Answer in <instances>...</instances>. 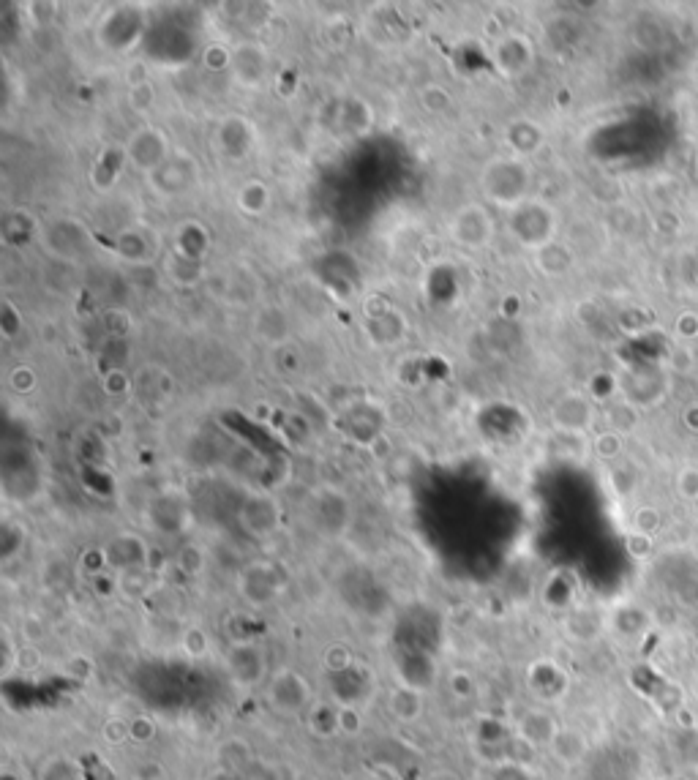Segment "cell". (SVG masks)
<instances>
[{
  "mask_svg": "<svg viewBox=\"0 0 698 780\" xmlns=\"http://www.w3.org/2000/svg\"><path fill=\"white\" fill-rule=\"evenodd\" d=\"M208 780H246V775L243 772H227V770H216L213 775H210Z\"/></svg>",
  "mask_w": 698,
  "mask_h": 780,
  "instance_id": "be15d7a7",
  "label": "cell"
},
{
  "mask_svg": "<svg viewBox=\"0 0 698 780\" xmlns=\"http://www.w3.org/2000/svg\"><path fill=\"white\" fill-rule=\"evenodd\" d=\"M606 628H609V620H603L598 611L592 609H573L565 620V633L581 644L595 641Z\"/></svg>",
  "mask_w": 698,
  "mask_h": 780,
  "instance_id": "484cf974",
  "label": "cell"
},
{
  "mask_svg": "<svg viewBox=\"0 0 698 780\" xmlns=\"http://www.w3.org/2000/svg\"><path fill=\"white\" fill-rule=\"evenodd\" d=\"M551 759L557 761V764H562L565 770H573V767H579V764H584V759H587V753H589V740H587V734L581 729H576V726H562V729L557 731V737H554V742H551Z\"/></svg>",
  "mask_w": 698,
  "mask_h": 780,
  "instance_id": "603a6c76",
  "label": "cell"
},
{
  "mask_svg": "<svg viewBox=\"0 0 698 780\" xmlns=\"http://www.w3.org/2000/svg\"><path fill=\"white\" fill-rule=\"evenodd\" d=\"M63 674H66V680L77 682V685H88L96 677V660L85 652H74L63 660Z\"/></svg>",
  "mask_w": 698,
  "mask_h": 780,
  "instance_id": "f35d334b",
  "label": "cell"
},
{
  "mask_svg": "<svg viewBox=\"0 0 698 780\" xmlns=\"http://www.w3.org/2000/svg\"><path fill=\"white\" fill-rule=\"evenodd\" d=\"M129 164V156H126V148H107L99 156V161L93 164V170H90V183H93V189L101 183V175H107V186L104 191H110L118 178L123 175V167Z\"/></svg>",
  "mask_w": 698,
  "mask_h": 780,
  "instance_id": "f546056e",
  "label": "cell"
},
{
  "mask_svg": "<svg viewBox=\"0 0 698 780\" xmlns=\"http://www.w3.org/2000/svg\"><path fill=\"white\" fill-rule=\"evenodd\" d=\"M543 129H540L535 120L529 118H519L510 123L508 129H505V142H508V148L513 150V156L516 159H529V156H535L540 148H543Z\"/></svg>",
  "mask_w": 698,
  "mask_h": 780,
  "instance_id": "cb8c5ba5",
  "label": "cell"
},
{
  "mask_svg": "<svg viewBox=\"0 0 698 780\" xmlns=\"http://www.w3.org/2000/svg\"><path fill=\"white\" fill-rule=\"evenodd\" d=\"M287 573L279 562L254 560L238 573V595L251 609H268L284 595Z\"/></svg>",
  "mask_w": 698,
  "mask_h": 780,
  "instance_id": "277c9868",
  "label": "cell"
},
{
  "mask_svg": "<svg viewBox=\"0 0 698 780\" xmlns=\"http://www.w3.org/2000/svg\"><path fill=\"white\" fill-rule=\"evenodd\" d=\"M148 519L153 524V530H159L161 535H178L189 524V502L175 491H164L150 502Z\"/></svg>",
  "mask_w": 698,
  "mask_h": 780,
  "instance_id": "9a60e30c",
  "label": "cell"
},
{
  "mask_svg": "<svg viewBox=\"0 0 698 780\" xmlns=\"http://www.w3.org/2000/svg\"><path fill=\"white\" fill-rule=\"evenodd\" d=\"M44 666V652L39 650V644H22L20 647V671L22 674H33Z\"/></svg>",
  "mask_w": 698,
  "mask_h": 780,
  "instance_id": "f5cc1de1",
  "label": "cell"
},
{
  "mask_svg": "<svg viewBox=\"0 0 698 780\" xmlns=\"http://www.w3.org/2000/svg\"><path fill=\"white\" fill-rule=\"evenodd\" d=\"M41 238H44V246L52 257H60V260H80L90 246L88 227L80 219H71V216L52 221L50 227L41 232Z\"/></svg>",
  "mask_w": 698,
  "mask_h": 780,
  "instance_id": "7c38bea8",
  "label": "cell"
},
{
  "mask_svg": "<svg viewBox=\"0 0 698 780\" xmlns=\"http://www.w3.org/2000/svg\"><path fill=\"white\" fill-rule=\"evenodd\" d=\"M104 330L110 339H129L134 330V317L126 309H107L104 311Z\"/></svg>",
  "mask_w": 698,
  "mask_h": 780,
  "instance_id": "7bdbcfd3",
  "label": "cell"
},
{
  "mask_svg": "<svg viewBox=\"0 0 698 780\" xmlns=\"http://www.w3.org/2000/svg\"><path fill=\"white\" fill-rule=\"evenodd\" d=\"M254 336L273 350L284 347L290 341V317L276 303H265L254 317Z\"/></svg>",
  "mask_w": 698,
  "mask_h": 780,
  "instance_id": "7402d4cb",
  "label": "cell"
},
{
  "mask_svg": "<svg viewBox=\"0 0 698 780\" xmlns=\"http://www.w3.org/2000/svg\"><path fill=\"white\" fill-rule=\"evenodd\" d=\"M570 688V680L565 671L559 669L551 660H540L529 666V690L538 696L543 704H557Z\"/></svg>",
  "mask_w": 698,
  "mask_h": 780,
  "instance_id": "ac0fdd59",
  "label": "cell"
},
{
  "mask_svg": "<svg viewBox=\"0 0 698 780\" xmlns=\"http://www.w3.org/2000/svg\"><path fill=\"white\" fill-rule=\"evenodd\" d=\"M647 625V611L636 609V606H622L609 617V628L617 633L619 639H639V636H644Z\"/></svg>",
  "mask_w": 698,
  "mask_h": 780,
  "instance_id": "1f68e13d",
  "label": "cell"
},
{
  "mask_svg": "<svg viewBox=\"0 0 698 780\" xmlns=\"http://www.w3.org/2000/svg\"><path fill=\"white\" fill-rule=\"evenodd\" d=\"M265 701L281 718H298L306 715L314 704V690L309 680L295 669L273 671L265 682Z\"/></svg>",
  "mask_w": 698,
  "mask_h": 780,
  "instance_id": "3957f363",
  "label": "cell"
},
{
  "mask_svg": "<svg viewBox=\"0 0 698 780\" xmlns=\"http://www.w3.org/2000/svg\"><path fill=\"white\" fill-rule=\"evenodd\" d=\"M281 521H284V508L268 491H249L240 500L238 524L249 538H273L281 530Z\"/></svg>",
  "mask_w": 698,
  "mask_h": 780,
  "instance_id": "8992f818",
  "label": "cell"
},
{
  "mask_svg": "<svg viewBox=\"0 0 698 780\" xmlns=\"http://www.w3.org/2000/svg\"><path fill=\"white\" fill-rule=\"evenodd\" d=\"M494 60L505 77H519L532 63V44L521 33H502V39L494 47Z\"/></svg>",
  "mask_w": 698,
  "mask_h": 780,
  "instance_id": "ffe728a7",
  "label": "cell"
},
{
  "mask_svg": "<svg viewBox=\"0 0 698 780\" xmlns=\"http://www.w3.org/2000/svg\"><path fill=\"white\" fill-rule=\"evenodd\" d=\"M153 99H156V90H153V85H150V82H142V85H131L129 104L134 112L148 115V112L153 110Z\"/></svg>",
  "mask_w": 698,
  "mask_h": 780,
  "instance_id": "681fc988",
  "label": "cell"
},
{
  "mask_svg": "<svg viewBox=\"0 0 698 780\" xmlns=\"http://www.w3.org/2000/svg\"><path fill=\"white\" fill-rule=\"evenodd\" d=\"M238 208L246 216H262L270 208V186L262 180H249L243 189L238 191Z\"/></svg>",
  "mask_w": 698,
  "mask_h": 780,
  "instance_id": "836d02e7",
  "label": "cell"
},
{
  "mask_svg": "<svg viewBox=\"0 0 698 780\" xmlns=\"http://www.w3.org/2000/svg\"><path fill=\"white\" fill-rule=\"evenodd\" d=\"M205 63H208V69H230L232 66V52L224 50V47H210L205 52Z\"/></svg>",
  "mask_w": 698,
  "mask_h": 780,
  "instance_id": "680465c9",
  "label": "cell"
},
{
  "mask_svg": "<svg viewBox=\"0 0 698 780\" xmlns=\"http://www.w3.org/2000/svg\"><path fill=\"white\" fill-rule=\"evenodd\" d=\"M246 780H284V770L279 764H268V761H254L249 770L243 772Z\"/></svg>",
  "mask_w": 698,
  "mask_h": 780,
  "instance_id": "db71d44e",
  "label": "cell"
},
{
  "mask_svg": "<svg viewBox=\"0 0 698 780\" xmlns=\"http://www.w3.org/2000/svg\"><path fill=\"white\" fill-rule=\"evenodd\" d=\"M385 707H388V715L396 720V723L409 726V723L423 718V712H426V696H423V690L415 688V685L399 682V685H393V688L388 690Z\"/></svg>",
  "mask_w": 698,
  "mask_h": 780,
  "instance_id": "44dd1931",
  "label": "cell"
},
{
  "mask_svg": "<svg viewBox=\"0 0 698 780\" xmlns=\"http://www.w3.org/2000/svg\"><path fill=\"white\" fill-rule=\"evenodd\" d=\"M180 650L194 660L205 658V655L210 652L208 630L200 628V625H191V628L183 630V636H180Z\"/></svg>",
  "mask_w": 698,
  "mask_h": 780,
  "instance_id": "b9f144b4",
  "label": "cell"
},
{
  "mask_svg": "<svg viewBox=\"0 0 698 780\" xmlns=\"http://www.w3.org/2000/svg\"><path fill=\"white\" fill-rule=\"evenodd\" d=\"M423 780H464L456 770H448V767H437V770L426 772Z\"/></svg>",
  "mask_w": 698,
  "mask_h": 780,
  "instance_id": "6125c7cd",
  "label": "cell"
},
{
  "mask_svg": "<svg viewBox=\"0 0 698 780\" xmlns=\"http://www.w3.org/2000/svg\"><path fill=\"white\" fill-rule=\"evenodd\" d=\"M216 148L230 159H246L254 148V126L240 115L224 118L216 129Z\"/></svg>",
  "mask_w": 698,
  "mask_h": 780,
  "instance_id": "d6986e66",
  "label": "cell"
},
{
  "mask_svg": "<svg viewBox=\"0 0 698 780\" xmlns=\"http://www.w3.org/2000/svg\"><path fill=\"white\" fill-rule=\"evenodd\" d=\"M366 729V723H363V715L355 704H339V734L341 737H349V740H355L360 737Z\"/></svg>",
  "mask_w": 698,
  "mask_h": 780,
  "instance_id": "ee69618b",
  "label": "cell"
},
{
  "mask_svg": "<svg viewBox=\"0 0 698 780\" xmlns=\"http://www.w3.org/2000/svg\"><path fill=\"white\" fill-rule=\"evenodd\" d=\"M164 273L178 287H197L205 276V268H202V260L186 257L180 251H170L167 260H164Z\"/></svg>",
  "mask_w": 698,
  "mask_h": 780,
  "instance_id": "4316f807",
  "label": "cell"
},
{
  "mask_svg": "<svg viewBox=\"0 0 698 780\" xmlns=\"http://www.w3.org/2000/svg\"><path fill=\"white\" fill-rule=\"evenodd\" d=\"M347 129H355V131H366L371 126V112L369 107L363 104L360 99H349L347 101Z\"/></svg>",
  "mask_w": 698,
  "mask_h": 780,
  "instance_id": "f907efd6",
  "label": "cell"
},
{
  "mask_svg": "<svg viewBox=\"0 0 698 780\" xmlns=\"http://www.w3.org/2000/svg\"><path fill=\"white\" fill-rule=\"evenodd\" d=\"M658 527H660L658 510L641 508L639 513H636V532H641V535H649V532H655Z\"/></svg>",
  "mask_w": 698,
  "mask_h": 780,
  "instance_id": "6f0895ef",
  "label": "cell"
},
{
  "mask_svg": "<svg viewBox=\"0 0 698 780\" xmlns=\"http://www.w3.org/2000/svg\"><path fill=\"white\" fill-rule=\"evenodd\" d=\"M150 186L161 197H180V194H189L197 183H200V164L191 159L189 153L183 150H172V156L159 170L148 175Z\"/></svg>",
  "mask_w": 698,
  "mask_h": 780,
  "instance_id": "9c48e42d",
  "label": "cell"
},
{
  "mask_svg": "<svg viewBox=\"0 0 698 780\" xmlns=\"http://www.w3.org/2000/svg\"><path fill=\"white\" fill-rule=\"evenodd\" d=\"M20 317L22 314L14 309V303H11V300H3V306H0V330H3L6 339H14V336H17V330L22 328Z\"/></svg>",
  "mask_w": 698,
  "mask_h": 780,
  "instance_id": "816d5d0a",
  "label": "cell"
},
{
  "mask_svg": "<svg viewBox=\"0 0 698 780\" xmlns=\"http://www.w3.org/2000/svg\"><path fill=\"white\" fill-rule=\"evenodd\" d=\"M11 388L17 390V393H30V390L36 388V371L30 369V366H17V369L11 371Z\"/></svg>",
  "mask_w": 698,
  "mask_h": 780,
  "instance_id": "9f6ffc18",
  "label": "cell"
},
{
  "mask_svg": "<svg viewBox=\"0 0 698 780\" xmlns=\"http://www.w3.org/2000/svg\"><path fill=\"white\" fill-rule=\"evenodd\" d=\"M230 69L243 88H257L268 74V52L257 41H243L232 50Z\"/></svg>",
  "mask_w": 698,
  "mask_h": 780,
  "instance_id": "2e32d148",
  "label": "cell"
},
{
  "mask_svg": "<svg viewBox=\"0 0 698 780\" xmlns=\"http://www.w3.org/2000/svg\"><path fill=\"white\" fill-rule=\"evenodd\" d=\"M551 423L559 434H587L595 423V401L579 393V390H570L565 396H559L551 407Z\"/></svg>",
  "mask_w": 698,
  "mask_h": 780,
  "instance_id": "8fae6325",
  "label": "cell"
},
{
  "mask_svg": "<svg viewBox=\"0 0 698 780\" xmlns=\"http://www.w3.org/2000/svg\"><path fill=\"white\" fill-rule=\"evenodd\" d=\"M126 148V156H129V164L134 170L145 172V175H153L159 170L164 161L172 156L170 140L161 129H156L153 123L148 126H140L129 137V142L123 145Z\"/></svg>",
  "mask_w": 698,
  "mask_h": 780,
  "instance_id": "30bf717a",
  "label": "cell"
},
{
  "mask_svg": "<svg viewBox=\"0 0 698 780\" xmlns=\"http://www.w3.org/2000/svg\"><path fill=\"white\" fill-rule=\"evenodd\" d=\"M679 491L690 497V500H696L698 497V472L696 470H685L679 475Z\"/></svg>",
  "mask_w": 698,
  "mask_h": 780,
  "instance_id": "94428289",
  "label": "cell"
},
{
  "mask_svg": "<svg viewBox=\"0 0 698 780\" xmlns=\"http://www.w3.org/2000/svg\"><path fill=\"white\" fill-rule=\"evenodd\" d=\"M450 238L456 246L467 251H480L494 240V219L486 205L469 202L464 208L456 210V216L450 219Z\"/></svg>",
  "mask_w": 698,
  "mask_h": 780,
  "instance_id": "52a82bcc",
  "label": "cell"
},
{
  "mask_svg": "<svg viewBox=\"0 0 698 780\" xmlns=\"http://www.w3.org/2000/svg\"><path fill=\"white\" fill-rule=\"evenodd\" d=\"M418 99L420 107L431 115H442V112H448L453 107V96H450V90L445 85H439V82H429V85H423L418 90Z\"/></svg>",
  "mask_w": 698,
  "mask_h": 780,
  "instance_id": "74e56055",
  "label": "cell"
},
{
  "mask_svg": "<svg viewBox=\"0 0 698 780\" xmlns=\"http://www.w3.org/2000/svg\"><path fill=\"white\" fill-rule=\"evenodd\" d=\"M559 729L562 726L551 712H546L543 707H532V710L521 712L519 720H516V740H519V745H527L532 750H549Z\"/></svg>",
  "mask_w": 698,
  "mask_h": 780,
  "instance_id": "4fadbf2b",
  "label": "cell"
},
{
  "mask_svg": "<svg viewBox=\"0 0 698 780\" xmlns=\"http://www.w3.org/2000/svg\"><path fill=\"white\" fill-rule=\"evenodd\" d=\"M592 450L598 453L600 459H617L619 453H622V434H617V431H600L598 437H595V442H592Z\"/></svg>",
  "mask_w": 698,
  "mask_h": 780,
  "instance_id": "7dc6e473",
  "label": "cell"
},
{
  "mask_svg": "<svg viewBox=\"0 0 698 780\" xmlns=\"http://www.w3.org/2000/svg\"><path fill=\"white\" fill-rule=\"evenodd\" d=\"M448 688L459 701H469L472 696H475V693H478V682H475V677H472V674H467V671L456 669V671H450Z\"/></svg>",
  "mask_w": 698,
  "mask_h": 780,
  "instance_id": "bcb514c9",
  "label": "cell"
},
{
  "mask_svg": "<svg viewBox=\"0 0 698 780\" xmlns=\"http://www.w3.org/2000/svg\"><path fill=\"white\" fill-rule=\"evenodd\" d=\"M366 330H369V336L374 344L379 347H385V344H396V341L404 336V330H407V322L401 317L399 311H385V314H379L374 320L366 322Z\"/></svg>",
  "mask_w": 698,
  "mask_h": 780,
  "instance_id": "4dcf8cb0",
  "label": "cell"
},
{
  "mask_svg": "<svg viewBox=\"0 0 698 780\" xmlns=\"http://www.w3.org/2000/svg\"><path fill=\"white\" fill-rule=\"evenodd\" d=\"M131 388H134V382H131L126 369L104 371V393H107V396H126Z\"/></svg>",
  "mask_w": 698,
  "mask_h": 780,
  "instance_id": "c3c4849f",
  "label": "cell"
},
{
  "mask_svg": "<svg viewBox=\"0 0 698 780\" xmlns=\"http://www.w3.org/2000/svg\"><path fill=\"white\" fill-rule=\"evenodd\" d=\"M118 590H123L131 598H145L153 592V576H150V568H134L120 573L118 576Z\"/></svg>",
  "mask_w": 698,
  "mask_h": 780,
  "instance_id": "ab89813d",
  "label": "cell"
},
{
  "mask_svg": "<svg viewBox=\"0 0 698 780\" xmlns=\"http://www.w3.org/2000/svg\"><path fill=\"white\" fill-rule=\"evenodd\" d=\"M20 641L14 639L9 625H3V639H0V680H11L20 671Z\"/></svg>",
  "mask_w": 698,
  "mask_h": 780,
  "instance_id": "8d00e7d4",
  "label": "cell"
},
{
  "mask_svg": "<svg viewBox=\"0 0 698 780\" xmlns=\"http://www.w3.org/2000/svg\"><path fill=\"white\" fill-rule=\"evenodd\" d=\"M104 560H107V568L115 570V576H120L126 570L150 568V549L145 540L126 532V535H118L107 543Z\"/></svg>",
  "mask_w": 698,
  "mask_h": 780,
  "instance_id": "5bb4252c",
  "label": "cell"
},
{
  "mask_svg": "<svg viewBox=\"0 0 698 780\" xmlns=\"http://www.w3.org/2000/svg\"><path fill=\"white\" fill-rule=\"evenodd\" d=\"M175 568H178L183 576L197 579V576H202L205 568H208V554H205L200 543H183L178 554H175Z\"/></svg>",
  "mask_w": 698,
  "mask_h": 780,
  "instance_id": "d590c367",
  "label": "cell"
},
{
  "mask_svg": "<svg viewBox=\"0 0 698 780\" xmlns=\"http://www.w3.org/2000/svg\"><path fill=\"white\" fill-rule=\"evenodd\" d=\"M276 360H279V369L287 371V374H295V371H300V358L295 355V350H292L290 344H284V347H279V350H276Z\"/></svg>",
  "mask_w": 698,
  "mask_h": 780,
  "instance_id": "91938a15",
  "label": "cell"
},
{
  "mask_svg": "<svg viewBox=\"0 0 698 780\" xmlns=\"http://www.w3.org/2000/svg\"><path fill=\"white\" fill-rule=\"evenodd\" d=\"M508 232L524 249L538 251L557 240V216L543 200H527L519 208L508 210Z\"/></svg>",
  "mask_w": 698,
  "mask_h": 780,
  "instance_id": "7a4b0ae2",
  "label": "cell"
},
{
  "mask_svg": "<svg viewBox=\"0 0 698 780\" xmlns=\"http://www.w3.org/2000/svg\"><path fill=\"white\" fill-rule=\"evenodd\" d=\"M306 726L314 737L330 740L339 734V704L330 701H314L311 710L306 712Z\"/></svg>",
  "mask_w": 698,
  "mask_h": 780,
  "instance_id": "f1b7e54d",
  "label": "cell"
},
{
  "mask_svg": "<svg viewBox=\"0 0 698 780\" xmlns=\"http://www.w3.org/2000/svg\"><path fill=\"white\" fill-rule=\"evenodd\" d=\"M36 780H85V770L74 756H50L47 761H41Z\"/></svg>",
  "mask_w": 698,
  "mask_h": 780,
  "instance_id": "d6a6232c",
  "label": "cell"
},
{
  "mask_svg": "<svg viewBox=\"0 0 698 780\" xmlns=\"http://www.w3.org/2000/svg\"><path fill=\"white\" fill-rule=\"evenodd\" d=\"M529 183H532V175H529L527 161L516 159V156L491 159L480 172V189L502 210H513L519 208L521 202H527Z\"/></svg>",
  "mask_w": 698,
  "mask_h": 780,
  "instance_id": "6da1fadb",
  "label": "cell"
},
{
  "mask_svg": "<svg viewBox=\"0 0 698 780\" xmlns=\"http://www.w3.org/2000/svg\"><path fill=\"white\" fill-rule=\"evenodd\" d=\"M311 521L325 538H344L352 527V502L347 491L339 486H320L311 491Z\"/></svg>",
  "mask_w": 698,
  "mask_h": 780,
  "instance_id": "5b68a950",
  "label": "cell"
},
{
  "mask_svg": "<svg viewBox=\"0 0 698 780\" xmlns=\"http://www.w3.org/2000/svg\"><path fill=\"white\" fill-rule=\"evenodd\" d=\"M101 740L110 748H123L131 742V720L120 718V715H112V718L104 720L101 726Z\"/></svg>",
  "mask_w": 698,
  "mask_h": 780,
  "instance_id": "60d3db41",
  "label": "cell"
},
{
  "mask_svg": "<svg viewBox=\"0 0 698 780\" xmlns=\"http://www.w3.org/2000/svg\"><path fill=\"white\" fill-rule=\"evenodd\" d=\"M131 745H150L159 734V723L150 715H131Z\"/></svg>",
  "mask_w": 698,
  "mask_h": 780,
  "instance_id": "f6af8a7d",
  "label": "cell"
},
{
  "mask_svg": "<svg viewBox=\"0 0 698 780\" xmlns=\"http://www.w3.org/2000/svg\"><path fill=\"white\" fill-rule=\"evenodd\" d=\"M491 780H532V775L524 770V764H519V761H499Z\"/></svg>",
  "mask_w": 698,
  "mask_h": 780,
  "instance_id": "11a10c76",
  "label": "cell"
},
{
  "mask_svg": "<svg viewBox=\"0 0 698 780\" xmlns=\"http://www.w3.org/2000/svg\"><path fill=\"white\" fill-rule=\"evenodd\" d=\"M322 669L333 674V677H341L347 671L355 669V652L344 641H333L322 650Z\"/></svg>",
  "mask_w": 698,
  "mask_h": 780,
  "instance_id": "e575fe53",
  "label": "cell"
},
{
  "mask_svg": "<svg viewBox=\"0 0 698 780\" xmlns=\"http://www.w3.org/2000/svg\"><path fill=\"white\" fill-rule=\"evenodd\" d=\"M535 265L540 268V273H546L551 279H559V276H565L573 268V251L562 240H551L543 249L535 251Z\"/></svg>",
  "mask_w": 698,
  "mask_h": 780,
  "instance_id": "83f0119b",
  "label": "cell"
},
{
  "mask_svg": "<svg viewBox=\"0 0 698 780\" xmlns=\"http://www.w3.org/2000/svg\"><path fill=\"white\" fill-rule=\"evenodd\" d=\"M224 666L230 680L238 688H257L262 682H268V663H265V652L260 644L254 641H235L224 652Z\"/></svg>",
  "mask_w": 698,
  "mask_h": 780,
  "instance_id": "ba28073f",
  "label": "cell"
},
{
  "mask_svg": "<svg viewBox=\"0 0 698 780\" xmlns=\"http://www.w3.org/2000/svg\"><path fill=\"white\" fill-rule=\"evenodd\" d=\"M115 251H118L120 260L131 262L134 268H145V265L156 260L159 240H156V235L148 227H129V230H123L115 238Z\"/></svg>",
  "mask_w": 698,
  "mask_h": 780,
  "instance_id": "e0dca14e",
  "label": "cell"
},
{
  "mask_svg": "<svg viewBox=\"0 0 698 780\" xmlns=\"http://www.w3.org/2000/svg\"><path fill=\"white\" fill-rule=\"evenodd\" d=\"M254 761H257V756L243 737H227L216 748V770L246 772Z\"/></svg>",
  "mask_w": 698,
  "mask_h": 780,
  "instance_id": "d4e9b609",
  "label": "cell"
}]
</instances>
